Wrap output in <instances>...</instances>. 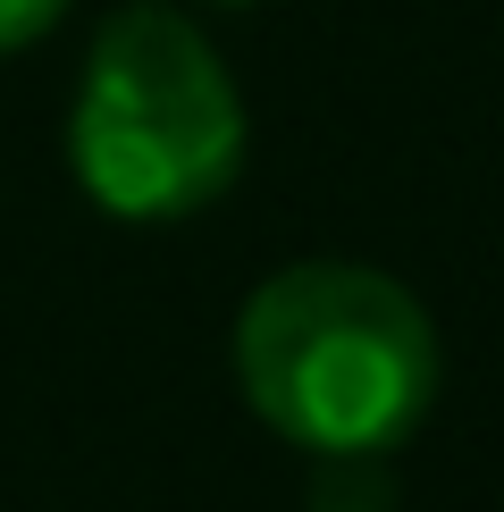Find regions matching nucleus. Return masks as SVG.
Here are the masks:
<instances>
[{"label": "nucleus", "instance_id": "obj_2", "mask_svg": "<svg viewBox=\"0 0 504 512\" xmlns=\"http://www.w3.org/2000/svg\"><path fill=\"white\" fill-rule=\"evenodd\" d=\"M76 185L110 219H194L244 168V93L177 9H118L68 110Z\"/></svg>", "mask_w": 504, "mask_h": 512}, {"label": "nucleus", "instance_id": "obj_3", "mask_svg": "<svg viewBox=\"0 0 504 512\" xmlns=\"http://www.w3.org/2000/svg\"><path fill=\"white\" fill-rule=\"evenodd\" d=\"M59 17H68V0H0V51H17V42L51 34Z\"/></svg>", "mask_w": 504, "mask_h": 512}, {"label": "nucleus", "instance_id": "obj_4", "mask_svg": "<svg viewBox=\"0 0 504 512\" xmlns=\"http://www.w3.org/2000/svg\"><path fill=\"white\" fill-rule=\"evenodd\" d=\"M227 9H244V0H227Z\"/></svg>", "mask_w": 504, "mask_h": 512}, {"label": "nucleus", "instance_id": "obj_1", "mask_svg": "<svg viewBox=\"0 0 504 512\" xmlns=\"http://www.w3.org/2000/svg\"><path fill=\"white\" fill-rule=\"evenodd\" d=\"M236 387L311 462L395 454L437 403V328L387 269L303 261L236 311Z\"/></svg>", "mask_w": 504, "mask_h": 512}]
</instances>
